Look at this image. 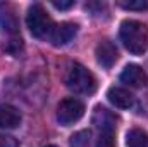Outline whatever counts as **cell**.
<instances>
[{
  "mask_svg": "<svg viewBox=\"0 0 148 147\" xmlns=\"http://www.w3.org/2000/svg\"><path fill=\"white\" fill-rule=\"evenodd\" d=\"M119 37L122 45L134 55L145 54L148 49V28L145 23L136 19H126L121 24Z\"/></svg>",
  "mask_w": 148,
  "mask_h": 147,
  "instance_id": "1",
  "label": "cell"
},
{
  "mask_svg": "<svg viewBox=\"0 0 148 147\" xmlns=\"http://www.w3.org/2000/svg\"><path fill=\"white\" fill-rule=\"evenodd\" d=\"M66 85L69 90L79 95H91L97 90V78L83 64L74 62L66 76Z\"/></svg>",
  "mask_w": 148,
  "mask_h": 147,
  "instance_id": "2",
  "label": "cell"
},
{
  "mask_svg": "<svg viewBox=\"0 0 148 147\" xmlns=\"http://www.w3.org/2000/svg\"><path fill=\"white\" fill-rule=\"evenodd\" d=\"M26 24L31 31V35L35 38L45 40L50 37L52 30H53V21L52 17L47 14V10L43 9L41 3H33L28 9V16H26Z\"/></svg>",
  "mask_w": 148,
  "mask_h": 147,
  "instance_id": "3",
  "label": "cell"
},
{
  "mask_svg": "<svg viewBox=\"0 0 148 147\" xmlns=\"http://www.w3.org/2000/svg\"><path fill=\"white\" fill-rule=\"evenodd\" d=\"M83 114H84V104L76 97H67L60 101L57 106V121L64 126L74 125L83 118Z\"/></svg>",
  "mask_w": 148,
  "mask_h": 147,
  "instance_id": "4",
  "label": "cell"
},
{
  "mask_svg": "<svg viewBox=\"0 0 148 147\" xmlns=\"http://www.w3.org/2000/svg\"><path fill=\"white\" fill-rule=\"evenodd\" d=\"M121 81L133 88H143L148 87V74L138 64H127L121 73Z\"/></svg>",
  "mask_w": 148,
  "mask_h": 147,
  "instance_id": "5",
  "label": "cell"
},
{
  "mask_svg": "<svg viewBox=\"0 0 148 147\" xmlns=\"http://www.w3.org/2000/svg\"><path fill=\"white\" fill-rule=\"evenodd\" d=\"M77 33V24L74 23H60V24H55L52 33H50V43L55 45V47H62V45H67Z\"/></svg>",
  "mask_w": 148,
  "mask_h": 147,
  "instance_id": "6",
  "label": "cell"
},
{
  "mask_svg": "<svg viewBox=\"0 0 148 147\" xmlns=\"http://www.w3.org/2000/svg\"><path fill=\"white\" fill-rule=\"evenodd\" d=\"M95 55H97V62L105 68V69H110L112 66L117 62V49L115 45L112 43L110 40H102L98 45H97V50H95Z\"/></svg>",
  "mask_w": 148,
  "mask_h": 147,
  "instance_id": "7",
  "label": "cell"
},
{
  "mask_svg": "<svg viewBox=\"0 0 148 147\" xmlns=\"http://www.w3.org/2000/svg\"><path fill=\"white\" fill-rule=\"evenodd\" d=\"M93 125L100 130V132H115V123H117V116L112 111L105 109L102 106H97L93 111V118H91Z\"/></svg>",
  "mask_w": 148,
  "mask_h": 147,
  "instance_id": "8",
  "label": "cell"
},
{
  "mask_svg": "<svg viewBox=\"0 0 148 147\" xmlns=\"http://www.w3.org/2000/svg\"><path fill=\"white\" fill-rule=\"evenodd\" d=\"M107 97H109L110 104H114L119 109H129L134 104V97L131 95V92L122 87H110L107 92Z\"/></svg>",
  "mask_w": 148,
  "mask_h": 147,
  "instance_id": "9",
  "label": "cell"
},
{
  "mask_svg": "<svg viewBox=\"0 0 148 147\" xmlns=\"http://www.w3.org/2000/svg\"><path fill=\"white\" fill-rule=\"evenodd\" d=\"M0 31L9 35L12 38H17V31H19V23H17V17L12 10L9 9H2L0 10Z\"/></svg>",
  "mask_w": 148,
  "mask_h": 147,
  "instance_id": "10",
  "label": "cell"
},
{
  "mask_svg": "<svg viewBox=\"0 0 148 147\" xmlns=\"http://www.w3.org/2000/svg\"><path fill=\"white\" fill-rule=\"evenodd\" d=\"M21 125V112L14 106H0V128H16Z\"/></svg>",
  "mask_w": 148,
  "mask_h": 147,
  "instance_id": "11",
  "label": "cell"
},
{
  "mask_svg": "<svg viewBox=\"0 0 148 147\" xmlns=\"http://www.w3.org/2000/svg\"><path fill=\"white\" fill-rule=\"evenodd\" d=\"M126 147H148V133L140 128H131L126 133Z\"/></svg>",
  "mask_w": 148,
  "mask_h": 147,
  "instance_id": "12",
  "label": "cell"
},
{
  "mask_svg": "<svg viewBox=\"0 0 148 147\" xmlns=\"http://www.w3.org/2000/svg\"><path fill=\"white\" fill-rule=\"evenodd\" d=\"M117 5L126 10H147L148 0H117Z\"/></svg>",
  "mask_w": 148,
  "mask_h": 147,
  "instance_id": "13",
  "label": "cell"
},
{
  "mask_svg": "<svg viewBox=\"0 0 148 147\" xmlns=\"http://www.w3.org/2000/svg\"><path fill=\"white\" fill-rule=\"evenodd\" d=\"M90 144V132L81 130L71 137V147H88Z\"/></svg>",
  "mask_w": 148,
  "mask_h": 147,
  "instance_id": "14",
  "label": "cell"
},
{
  "mask_svg": "<svg viewBox=\"0 0 148 147\" xmlns=\"http://www.w3.org/2000/svg\"><path fill=\"white\" fill-rule=\"evenodd\" d=\"M97 147H115V133L114 132H100Z\"/></svg>",
  "mask_w": 148,
  "mask_h": 147,
  "instance_id": "15",
  "label": "cell"
},
{
  "mask_svg": "<svg viewBox=\"0 0 148 147\" xmlns=\"http://www.w3.org/2000/svg\"><path fill=\"white\" fill-rule=\"evenodd\" d=\"M0 147H19V142L5 133H0Z\"/></svg>",
  "mask_w": 148,
  "mask_h": 147,
  "instance_id": "16",
  "label": "cell"
},
{
  "mask_svg": "<svg viewBox=\"0 0 148 147\" xmlns=\"http://www.w3.org/2000/svg\"><path fill=\"white\" fill-rule=\"evenodd\" d=\"M52 5L55 7V9H59V10H66V9H71L74 7V0H53L52 2Z\"/></svg>",
  "mask_w": 148,
  "mask_h": 147,
  "instance_id": "17",
  "label": "cell"
},
{
  "mask_svg": "<svg viewBox=\"0 0 148 147\" xmlns=\"http://www.w3.org/2000/svg\"><path fill=\"white\" fill-rule=\"evenodd\" d=\"M47 147H57V146H47Z\"/></svg>",
  "mask_w": 148,
  "mask_h": 147,
  "instance_id": "18",
  "label": "cell"
}]
</instances>
